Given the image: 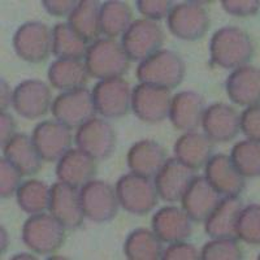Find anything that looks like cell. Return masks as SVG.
<instances>
[{"label":"cell","instance_id":"cell-11","mask_svg":"<svg viewBox=\"0 0 260 260\" xmlns=\"http://www.w3.org/2000/svg\"><path fill=\"white\" fill-rule=\"evenodd\" d=\"M80 197L85 217L91 221L104 224L115 219L118 213L120 203L116 190L106 181H89L81 187Z\"/></svg>","mask_w":260,"mask_h":260},{"label":"cell","instance_id":"cell-9","mask_svg":"<svg viewBox=\"0 0 260 260\" xmlns=\"http://www.w3.org/2000/svg\"><path fill=\"white\" fill-rule=\"evenodd\" d=\"M51 112L56 121L61 122L68 129H78L98 113L92 94L86 87L65 91L55 98Z\"/></svg>","mask_w":260,"mask_h":260},{"label":"cell","instance_id":"cell-4","mask_svg":"<svg viewBox=\"0 0 260 260\" xmlns=\"http://www.w3.org/2000/svg\"><path fill=\"white\" fill-rule=\"evenodd\" d=\"M67 238V228L52 215H31L22 226V241L39 255H52L61 248Z\"/></svg>","mask_w":260,"mask_h":260},{"label":"cell","instance_id":"cell-30","mask_svg":"<svg viewBox=\"0 0 260 260\" xmlns=\"http://www.w3.org/2000/svg\"><path fill=\"white\" fill-rule=\"evenodd\" d=\"M101 7L96 0H81L68 17V24L86 43H94L101 36Z\"/></svg>","mask_w":260,"mask_h":260},{"label":"cell","instance_id":"cell-47","mask_svg":"<svg viewBox=\"0 0 260 260\" xmlns=\"http://www.w3.org/2000/svg\"><path fill=\"white\" fill-rule=\"evenodd\" d=\"M12 259H37L36 256H32L31 254H26V252H22V254H17L15 256H12Z\"/></svg>","mask_w":260,"mask_h":260},{"label":"cell","instance_id":"cell-16","mask_svg":"<svg viewBox=\"0 0 260 260\" xmlns=\"http://www.w3.org/2000/svg\"><path fill=\"white\" fill-rule=\"evenodd\" d=\"M48 211L67 229H77L83 224L85 213L81 204L78 187L64 182H56L51 186Z\"/></svg>","mask_w":260,"mask_h":260},{"label":"cell","instance_id":"cell-38","mask_svg":"<svg viewBox=\"0 0 260 260\" xmlns=\"http://www.w3.org/2000/svg\"><path fill=\"white\" fill-rule=\"evenodd\" d=\"M21 172L6 157L0 159V197L8 199L17 192L21 186Z\"/></svg>","mask_w":260,"mask_h":260},{"label":"cell","instance_id":"cell-18","mask_svg":"<svg viewBox=\"0 0 260 260\" xmlns=\"http://www.w3.org/2000/svg\"><path fill=\"white\" fill-rule=\"evenodd\" d=\"M195 176L197 175L194 169L185 166L176 157L167 159L164 166L155 176L154 183L157 195L168 203L181 201Z\"/></svg>","mask_w":260,"mask_h":260},{"label":"cell","instance_id":"cell-24","mask_svg":"<svg viewBox=\"0 0 260 260\" xmlns=\"http://www.w3.org/2000/svg\"><path fill=\"white\" fill-rule=\"evenodd\" d=\"M226 94L238 106L248 107L259 103L260 71L254 65H243L234 69L225 83Z\"/></svg>","mask_w":260,"mask_h":260},{"label":"cell","instance_id":"cell-21","mask_svg":"<svg viewBox=\"0 0 260 260\" xmlns=\"http://www.w3.org/2000/svg\"><path fill=\"white\" fill-rule=\"evenodd\" d=\"M206 111L204 98L197 91H181L172 98L169 106V120L177 130L194 132L201 126Z\"/></svg>","mask_w":260,"mask_h":260},{"label":"cell","instance_id":"cell-3","mask_svg":"<svg viewBox=\"0 0 260 260\" xmlns=\"http://www.w3.org/2000/svg\"><path fill=\"white\" fill-rule=\"evenodd\" d=\"M89 76L98 80L122 77L129 71L130 60L118 42L110 38L98 39L89 46L85 56Z\"/></svg>","mask_w":260,"mask_h":260},{"label":"cell","instance_id":"cell-42","mask_svg":"<svg viewBox=\"0 0 260 260\" xmlns=\"http://www.w3.org/2000/svg\"><path fill=\"white\" fill-rule=\"evenodd\" d=\"M222 9L237 17H250L259 12V0H222Z\"/></svg>","mask_w":260,"mask_h":260},{"label":"cell","instance_id":"cell-39","mask_svg":"<svg viewBox=\"0 0 260 260\" xmlns=\"http://www.w3.org/2000/svg\"><path fill=\"white\" fill-rule=\"evenodd\" d=\"M240 130L252 141L260 139V107L259 103L248 106L240 115Z\"/></svg>","mask_w":260,"mask_h":260},{"label":"cell","instance_id":"cell-10","mask_svg":"<svg viewBox=\"0 0 260 260\" xmlns=\"http://www.w3.org/2000/svg\"><path fill=\"white\" fill-rule=\"evenodd\" d=\"M13 48L17 56L31 64H39L48 59L52 51V31L39 21L21 25L13 36Z\"/></svg>","mask_w":260,"mask_h":260},{"label":"cell","instance_id":"cell-41","mask_svg":"<svg viewBox=\"0 0 260 260\" xmlns=\"http://www.w3.org/2000/svg\"><path fill=\"white\" fill-rule=\"evenodd\" d=\"M162 260H198L201 259V252L191 243L183 241L169 243L168 247L162 251Z\"/></svg>","mask_w":260,"mask_h":260},{"label":"cell","instance_id":"cell-17","mask_svg":"<svg viewBox=\"0 0 260 260\" xmlns=\"http://www.w3.org/2000/svg\"><path fill=\"white\" fill-rule=\"evenodd\" d=\"M204 177L224 198H238L246 187V180L237 171L231 156L216 154L206 164Z\"/></svg>","mask_w":260,"mask_h":260},{"label":"cell","instance_id":"cell-7","mask_svg":"<svg viewBox=\"0 0 260 260\" xmlns=\"http://www.w3.org/2000/svg\"><path fill=\"white\" fill-rule=\"evenodd\" d=\"M164 32L155 21L136 20L130 24L121 39V46L129 60L142 62L161 50Z\"/></svg>","mask_w":260,"mask_h":260},{"label":"cell","instance_id":"cell-26","mask_svg":"<svg viewBox=\"0 0 260 260\" xmlns=\"http://www.w3.org/2000/svg\"><path fill=\"white\" fill-rule=\"evenodd\" d=\"M215 145L204 133L186 132L175 145L176 159L194 171L203 168L213 155Z\"/></svg>","mask_w":260,"mask_h":260},{"label":"cell","instance_id":"cell-32","mask_svg":"<svg viewBox=\"0 0 260 260\" xmlns=\"http://www.w3.org/2000/svg\"><path fill=\"white\" fill-rule=\"evenodd\" d=\"M87 43L69 24L60 22L52 29V53L62 60H82L87 52Z\"/></svg>","mask_w":260,"mask_h":260},{"label":"cell","instance_id":"cell-36","mask_svg":"<svg viewBox=\"0 0 260 260\" xmlns=\"http://www.w3.org/2000/svg\"><path fill=\"white\" fill-rule=\"evenodd\" d=\"M237 238L248 245L260 243V206L251 203L243 206L236 222Z\"/></svg>","mask_w":260,"mask_h":260},{"label":"cell","instance_id":"cell-27","mask_svg":"<svg viewBox=\"0 0 260 260\" xmlns=\"http://www.w3.org/2000/svg\"><path fill=\"white\" fill-rule=\"evenodd\" d=\"M3 154L22 176H32L41 171L43 159L32 139L25 133H16L3 147Z\"/></svg>","mask_w":260,"mask_h":260},{"label":"cell","instance_id":"cell-15","mask_svg":"<svg viewBox=\"0 0 260 260\" xmlns=\"http://www.w3.org/2000/svg\"><path fill=\"white\" fill-rule=\"evenodd\" d=\"M32 142L43 161H59L72 146L71 129L59 121L47 120L32 130Z\"/></svg>","mask_w":260,"mask_h":260},{"label":"cell","instance_id":"cell-12","mask_svg":"<svg viewBox=\"0 0 260 260\" xmlns=\"http://www.w3.org/2000/svg\"><path fill=\"white\" fill-rule=\"evenodd\" d=\"M74 141L80 150L85 151L96 161H103L113 154L117 136L110 122L94 117L78 127Z\"/></svg>","mask_w":260,"mask_h":260},{"label":"cell","instance_id":"cell-6","mask_svg":"<svg viewBox=\"0 0 260 260\" xmlns=\"http://www.w3.org/2000/svg\"><path fill=\"white\" fill-rule=\"evenodd\" d=\"M167 21L176 38L189 42L203 38L211 26L210 13L203 2H183L172 7Z\"/></svg>","mask_w":260,"mask_h":260},{"label":"cell","instance_id":"cell-8","mask_svg":"<svg viewBox=\"0 0 260 260\" xmlns=\"http://www.w3.org/2000/svg\"><path fill=\"white\" fill-rule=\"evenodd\" d=\"M91 94L96 112L104 118L124 117L132 110V89L122 77L101 80Z\"/></svg>","mask_w":260,"mask_h":260},{"label":"cell","instance_id":"cell-14","mask_svg":"<svg viewBox=\"0 0 260 260\" xmlns=\"http://www.w3.org/2000/svg\"><path fill=\"white\" fill-rule=\"evenodd\" d=\"M52 106V94L47 83L41 80H26L13 90L12 107L21 117L37 120L47 115Z\"/></svg>","mask_w":260,"mask_h":260},{"label":"cell","instance_id":"cell-22","mask_svg":"<svg viewBox=\"0 0 260 260\" xmlns=\"http://www.w3.org/2000/svg\"><path fill=\"white\" fill-rule=\"evenodd\" d=\"M151 226L161 242L166 243L187 240L192 232L191 219L185 211L175 206H166L154 213Z\"/></svg>","mask_w":260,"mask_h":260},{"label":"cell","instance_id":"cell-28","mask_svg":"<svg viewBox=\"0 0 260 260\" xmlns=\"http://www.w3.org/2000/svg\"><path fill=\"white\" fill-rule=\"evenodd\" d=\"M243 203L238 198H222L206 221L204 229L211 238L237 240L236 222Z\"/></svg>","mask_w":260,"mask_h":260},{"label":"cell","instance_id":"cell-1","mask_svg":"<svg viewBox=\"0 0 260 260\" xmlns=\"http://www.w3.org/2000/svg\"><path fill=\"white\" fill-rule=\"evenodd\" d=\"M211 60L224 69L247 65L254 57L255 47L248 32L238 26H224L210 41Z\"/></svg>","mask_w":260,"mask_h":260},{"label":"cell","instance_id":"cell-31","mask_svg":"<svg viewBox=\"0 0 260 260\" xmlns=\"http://www.w3.org/2000/svg\"><path fill=\"white\" fill-rule=\"evenodd\" d=\"M162 251L161 240L146 228L132 232L124 242V254L130 260H159Z\"/></svg>","mask_w":260,"mask_h":260},{"label":"cell","instance_id":"cell-19","mask_svg":"<svg viewBox=\"0 0 260 260\" xmlns=\"http://www.w3.org/2000/svg\"><path fill=\"white\" fill-rule=\"evenodd\" d=\"M222 198L204 176H195L182 195L181 203L191 221L204 222Z\"/></svg>","mask_w":260,"mask_h":260},{"label":"cell","instance_id":"cell-44","mask_svg":"<svg viewBox=\"0 0 260 260\" xmlns=\"http://www.w3.org/2000/svg\"><path fill=\"white\" fill-rule=\"evenodd\" d=\"M16 127L17 125L12 115H9L8 112L0 113V145L2 147H4L12 139V137L16 134Z\"/></svg>","mask_w":260,"mask_h":260},{"label":"cell","instance_id":"cell-5","mask_svg":"<svg viewBox=\"0 0 260 260\" xmlns=\"http://www.w3.org/2000/svg\"><path fill=\"white\" fill-rule=\"evenodd\" d=\"M116 195L118 203L126 212L136 216H145L157 204L156 187L148 177L127 173L116 182Z\"/></svg>","mask_w":260,"mask_h":260},{"label":"cell","instance_id":"cell-35","mask_svg":"<svg viewBox=\"0 0 260 260\" xmlns=\"http://www.w3.org/2000/svg\"><path fill=\"white\" fill-rule=\"evenodd\" d=\"M231 160L243 177H257L260 175L259 141L246 139L236 143L232 148Z\"/></svg>","mask_w":260,"mask_h":260},{"label":"cell","instance_id":"cell-20","mask_svg":"<svg viewBox=\"0 0 260 260\" xmlns=\"http://www.w3.org/2000/svg\"><path fill=\"white\" fill-rule=\"evenodd\" d=\"M201 125L212 142H231L240 133V113L228 104H211L204 111Z\"/></svg>","mask_w":260,"mask_h":260},{"label":"cell","instance_id":"cell-25","mask_svg":"<svg viewBox=\"0 0 260 260\" xmlns=\"http://www.w3.org/2000/svg\"><path fill=\"white\" fill-rule=\"evenodd\" d=\"M167 159V150L154 139H142L134 143L126 156L130 171L148 178L156 176Z\"/></svg>","mask_w":260,"mask_h":260},{"label":"cell","instance_id":"cell-2","mask_svg":"<svg viewBox=\"0 0 260 260\" xmlns=\"http://www.w3.org/2000/svg\"><path fill=\"white\" fill-rule=\"evenodd\" d=\"M185 72V61L178 53L171 50H160L139 62L137 78L141 83L173 90L182 83Z\"/></svg>","mask_w":260,"mask_h":260},{"label":"cell","instance_id":"cell-29","mask_svg":"<svg viewBox=\"0 0 260 260\" xmlns=\"http://www.w3.org/2000/svg\"><path fill=\"white\" fill-rule=\"evenodd\" d=\"M47 76L51 86L61 91L82 89L89 81V72L81 60H55Z\"/></svg>","mask_w":260,"mask_h":260},{"label":"cell","instance_id":"cell-45","mask_svg":"<svg viewBox=\"0 0 260 260\" xmlns=\"http://www.w3.org/2000/svg\"><path fill=\"white\" fill-rule=\"evenodd\" d=\"M0 85H2V89H0V107H2V112H6L8 110V107L12 104L13 91H11L8 83L6 82L4 78H2Z\"/></svg>","mask_w":260,"mask_h":260},{"label":"cell","instance_id":"cell-34","mask_svg":"<svg viewBox=\"0 0 260 260\" xmlns=\"http://www.w3.org/2000/svg\"><path fill=\"white\" fill-rule=\"evenodd\" d=\"M51 187L43 181L27 180L21 183L16 192L20 208L29 215L45 212L50 206Z\"/></svg>","mask_w":260,"mask_h":260},{"label":"cell","instance_id":"cell-46","mask_svg":"<svg viewBox=\"0 0 260 260\" xmlns=\"http://www.w3.org/2000/svg\"><path fill=\"white\" fill-rule=\"evenodd\" d=\"M8 247V241H7V232H4V228H2V252H4Z\"/></svg>","mask_w":260,"mask_h":260},{"label":"cell","instance_id":"cell-48","mask_svg":"<svg viewBox=\"0 0 260 260\" xmlns=\"http://www.w3.org/2000/svg\"><path fill=\"white\" fill-rule=\"evenodd\" d=\"M48 259H67V257L60 256V255H55V256H48Z\"/></svg>","mask_w":260,"mask_h":260},{"label":"cell","instance_id":"cell-37","mask_svg":"<svg viewBox=\"0 0 260 260\" xmlns=\"http://www.w3.org/2000/svg\"><path fill=\"white\" fill-rule=\"evenodd\" d=\"M203 260H241L243 252L237 240L233 238H212L203 246L201 251Z\"/></svg>","mask_w":260,"mask_h":260},{"label":"cell","instance_id":"cell-23","mask_svg":"<svg viewBox=\"0 0 260 260\" xmlns=\"http://www.w3.org/2000/svg\"><path fill=\"white\" fill-rule=\"evenodd\" d=\"M96 171V160L80 148H71L56 166L57 178L74 187H82L91 181Z\"/></svg>","mask_w":260,"mask_h":260},{"label":"cell","instance_id":"cell-40","mask_svg":"<svg viewBox=\"0 0 260 260\" xmlns=\"http://www.w3.org/2000/svg\"><path fill=\"white\" fill-rule=\"evenodd\" d=\"M172 6L173 3L171 0H138L137 2V8L139 13L151 21L168 17Z\"/></svg>","mask_w":260,"mask_h":260},{"label":"cell","instance_id":"cell-13","mask_svg":"<svg viewBox=\"0 0 260 260\" xmlns=\"http://www.w3.org/2000/svg\"><path fill=\"white\" fill-rule=\"evenodd\" d=\"M171 90L139 83L132 89V111L143 122L157 124L168 117Z\"/></svg>","mask_w":260,"mask_h":260},{"label":"cell","instance_id":"cell-43","mask_svg":"<svg viewBox=\"0 0 260 260\" xmlns=\"http://www.w3.org/2000/svg\"><path fill=\"white\" fill-rule=\"evenodd\" d=\"M47 13L56 17H65L71 16L74 8L78 6V2L76 0H43L42 2Z\"/></svg>","mask_w":260,"mask_h":260},{"label":"cell","instance_id":"cell-33","mask_svg":"<svg viewBox=\"0 0 260 260\" xmlns=\"http://www.w3.org/2000/svg\"><path fill=\"white\" fill-rule=\"evenodd\" d=\"M133 20L132 8L125 2L110 0L101 7V30L110 39L124 36Z\"/></svg>","mask_w":260,"mask_h":260}]
</instances>
